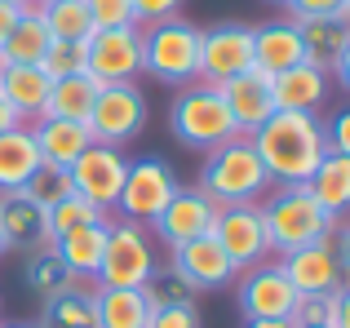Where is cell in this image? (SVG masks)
I'll use <instances>...</instances> for the list:
<instances>
[{"label":"cell","mask_w":350,"mask_h":328,"mask_svg":"<svg viewBox=\"0 0 350 328\" xmlns=\"http://www.w3.org/2000/svg\"><path fill=\"white\" fill-rule=\"evenodd\" d=\"M262 169L271 173L275 187L288 182H306L315 173V164L328 156V138H324V120L310 111H275L266 124H257L248 133Z\"/></svg>","instance_id":"cell-1"},{"label":"cell","mask_w":350,"mask_h":328,"mask_svg":"<svg viewBox=\"0 0 350 328\" xmlns=\"http://www.w3.org/2000/svg\"><path fill=\"white\" fill-rule=\"evenodd\" d=\"M257 208H262V222H266V235H271L275 258H284L293 249H306V244H319V240H333V231H337V217L315 204L306 182L271 187L266 200H257Z\"/></svg>","instance_id":"cell-2"},{"label":"cell","mask_w":350,"mask_h":328,"mask_svg":"<svg viewBox=\"0 0 350 328\" xmlns=\"http://www.w3.org/2000/svg\"><path fill=\"white\" fill-rule=\"evenodd\" d=\"M271 187L275 182H271V173L262 169L253 142L239 133V138L222 142V147H213L204 156V169H200V187L196 191H204L217 208H231V204H257Z\"/></svg>","instance_id":"cell-3"},{"label":"cell","mask_w":350,"mask_h":328,"mask_svg":"<svg viewBox=\"0 0 350 328\" xmlns=\"http://www.w3.org/2000/svg\"><path fill=\"white\" fill-rule=\"evenodd\" d=\"M169 129L182 147L204 151V156L213 147H222V142L239 138V129H235L231 111H226L222 94H217V85H204V80L178 89V98H173V107H169Z\"/></svg>","instance_id":"cell-4"},{"label":"cell","mask_w":350,"mask_h":328,"mask_svg":"<svg viewBox=\"0 0 350 328\" xmlns=\"http://www.w3.org/2000/svg\"><path fill=\"white\" fill-rule=\"evenodd\" d=\"M142 71L160 85H196L200 76V27L187 18H164L142 31Z\"/></svg>","instance_id":"cell-5"},{"label":"cell","mask_w":350,"mask_h":328,"mask_svg":"<svg viewBox=\"0 0 350 328\" xmlns=\"http://www.w3.org/2000/svg\"><path fill=\"white\" fill-rule=\"evenodd\" d=\"M160 271L155 262V244L142 231V222H111L107 226V249H103V266H98L94 284L98 288H146Z\"/></svg>","instance_id":"cell-6"},{"label":"cell","mask_w":350,"mask_h":328,"mask_svg":"<svg viewBox=\"0 0 350 328\" xmlns=\"http://www.w3.org/2000/svg\"><path fill=\"white\" fill-rule=\"evenodd\" d=\"M178 187L182 182H178V173H173L169 160L142 156V160L129 164L124 187H120V200H116L111 213H120L124 222H151V217L178 195Z\"/></svg>","instance_id":"cell-7"},{"label":"cell","mask_w":350,"mask_h":328,"mask_svg":"<svg viewBox=\"0 0 350 328\" xmlns=\"http://www.w3.org/2000/svg\"><path fill=\"white\" fill-rule=\"evenodd\" d=\"M142 71V27H103L85 40V76L94 85H129Z\"/></svg>","instance_id":"cell-8"},{"label":"cell","mask_w":350,"mask_h":328,"mask_svg":"<svg viewBox=\"0 0 350 328\" xmlns=\"http://www.w3.org/2000/svg\"><path fill=\"white\" fill-rule=\"evenodd\" d=\"M217 249L231 258L235 271H248L257 262L271 258V235H266V222H262V208L257 204H231V208H217L213 217V231Z\"/></svg>","instance_id":"cell-9"},{"label":"cell","mask_w":350,"mask_h":328,"mask_svg":"<svg viewBox=\"0 0 350 328\" xmlns=\"http://www.w3.org/2000/svg\"><path fill=\"white\" fill-rule=\"evenodd\" d=\"M142 129H146V98L133 80H129V85H103L98 89V102H94V111H89V133H94V142L120 147V142L137 138Z\"/></svg>","instance_id":"cell-10"},{"label":"cell","mask_w":350,"mask_h":328,"mask_svg":"<svg viewBox=\"0 0 350 328\" xmlns=\"http://www.w3.org/2000/svg\"><path fill=\"white\" fill-rule=\"evenodd\" d=\"M253 67V27L217 23L200 31V76L204 85H226L231 76Z\"/></svg>","instance_id":"cell-11"},{"label":"cell","mask_w":350,"mask_h":328,"mask_svg":"<svg viewBox=\"0 0 350 328\" xmlns=\"http://www.w3.org/2000/svg\"><path fill=\"white\" fill-rule=\"evenodd\" d=\"M297 306V288L288 284L280 258H266L239 279V315L244 320H288Z\"/></svg>","instance_id":"cell-12"},{"label":"cell","mask_w":350,"mask_h":328,"mask_svg":"<svg viewBox=\"0 0 350 328\" xmlns=\"http://www.w3.org/2000/svg\"><path fill=\"white\" fill-rule=\"evenodd\" d=\"M213 217H217V204L196 187H178V195L151 217V235L164 244V249H182V244L200 240V235L213 231Z\"/></svg>","instance_id":"cell-13"},{"label":"cell","mask_w":350,"mask_h":328,"mask_svg":"<svg viewBox=\"0 0 350 328\" xmlns=\"http://www.w3.org/2000/svg\"><path fill=\"white\" fill-rule=\"evenodd\" d=\"M71 191L85 195L89 204H98L103 213H111L116 200H120V187H124V173H129V160L120 147H107V142H94L76 164H71Z\"/></svg>","instance_id":"cell-14"},{"label":"cell","mask_w":350,"mask_h":328,"mask_svg":"<svg viewBox=\"0 0 350 328\" xmlns=\"http://www.w3.org/2000/svg\"><path fill=\"white\" fill-rule=\"evenodd\" d=\"M280 266L297 293H337L346 284V271H342V258H337L333 240H319V244H306V249L284 253Z\"/></svg>","instance_id":"cell-15"},{"label":"cell","mask_w":350,"mask_h":328,"mask_svg":"<svg viewBox=\"0 0 350 328\" xmlns=\"http://www.w3.org/2000/svg\"><path fill=\"white\" fill-rule=\"evenodd\" d=\"M217 94H222L226 111H231L235 129L244 133V138L257 129V124H266L275 115L271 76H266V71H257V67H248V71H239V76H231L226 85H217Z\"/></svg>","instance_id":"cell-16"},{"label":"cell","mask_w":350,"mask_h":328,"mask_svg":"<svg viewBox=\"0 0 350 328\" xmlns=\"http://www.w3.org/2000/svg\"><path fill=\"white\" fill-rule=\"evenodd\" d=\"M169 262H173V275H182L196 293H204V288H226L239 275L231 266V258L217 249L213 235H200V240L182 244V249H169Z\"/></svg>","instance_id":"cell-17"},{"label":"cell","mask_w":350,"mask_h":328,"mask_svg":"<svg viewBox=\"0 0 350 328\" xmlns=\"http://www.w3.org/2000/svg\"><path fill=\"white\" fill-rule=\"evenodd\" d=\"M306 62V44H301V27L293 18H271V23L253 27V67L266 76Z\"/></svg>","instance_id":"cell-18"},{"label":"cell","mask_w":350,"mask_h":328,"mask_svg":"<svg viewBox=\"0 0 350 328\" xmlns=\"http://www.w3.org/2000/svg\"><path fill=\"white\" fill-rule=\"evenodd\" d=\"M31 138L40 147V164H58V169H71L89 147H94V133L80 120H58V115H40L31 124Z\"/></svg>","instance_id":"cell-19"},{"label":"cell","mask_w":350,"mask_h":328,"mask_svg":"<svg viewBox=\"0 0 350 328\" xmlns=\"http://www.w3.org/2000/svg\"><path fill=\"white\" fill-rule=\"evenodd\" d=\"M271 94H275V111H310L324 107L328 98V71H319L315 62H297V67L271 76Z\"/></svg>","instance_id":"cell-20"},{"label":"cell","mask_w":350,"mask_h":328,"mask_svg":"<svg viewBox=\"0 0 350 328\" xmlns=\"http://www.w3.org/2000/svg\"><path fill=\"white\" fill-rule=\"evenodd\" d=\"M107 226H111V217H103V222H89V226H76V231H67V235H58V240H49V249L58 253L62 266H67L76 279H94L98 266H103Z\"/></svg>","instance_id":"cell-21"},{"label":"cell","mask_w":350,"mask_h":328,"mask_svg":"<svg viewBox=\"0 0 350 328\" xmlns=\"http://www.w3.org/2000/svg\"><path fill=\"white\" fill-rule=\"evenodd\" d=\"M49 89H53V80L40 67H0V94H5V102L14 107V115L23 124L44 115Z\"/></svg>","instance_id":"cell-22"},{"label":"cell","mask_w":350,"mask_h":328,"mask_svg":"<svg viewBox=\"0 0 350 328\" xmlns=\"http://www.w3.org/2000/svg\"><path fill=\"white\" fill-rule=\"evenodd\" d=\"M49 44H53V36H49V27H44V18H40V5H27L23 14H18L9 40L0 44V67H40V58H44Z\"/></svg>","instance_id":"cell-23"},{"label":"cell","mask_w":350,"mask_h":328,"mask_svg":"<svg viewBox=\"0 0 350 328\" xmlns=\"http://www.w3.org/2000/svg\"><path fill=\"white\" fill-rule=\"evenodd\" d=\"M36 169H40V147L31 138V124H14L0 133V195L23 191Z\"/></svg>","instance_id":"cell-24"},{"label":"cell","mask_w":350,"mask_h":328,"mask_svg":"<svg viewBox=\"0 0 350 328\" xmlns=\"http://www.w3.org/2000/svg\"><path fill=\"white\" fill-rule=\"evenodd\" d=\"M0 235H5V249L49 244V235H44V208L31 204L23 191H5L0 195Z\"/></svg>","instance_id":"cell-25"},{"label":"cell","mask_w":350,"mask_h":328,"mask_svg":"<svg viewBox=\"0 0 350 328\" xmlns=\"http://www.w3.org/2000/svg\"><path fill=\"white\" fill-rule=\"evenodd\" d=\"M40 328H98V284L76 279L67 293L49 297L40 315Z\"/></svg>","instance_id":"cell-26"},{"label":"cell","mask_w":350,"mask_h":328,"mask_svg":"<svg viewBox=\"0 0 350 328\" xmlns=\"http://www.w3.org/2000/svg\"><path fill=\"white\" fill-rule=\"evenodd\" d=\"M306 191L315 195V204L324 208V213H333V217L350 213V160L337 156V151H328V156L315 164V173L306 178Z\"/></svg>","instance_id":"cell-27"},{"label":"cell","mask_w":350,"mask_h":328,"mask_svg":"<svg viewBox=\"0 0 350 328\" xmlns=\"http://www.w3.org/2000/svg\"><path fill=\"white\" fill-rule=\"evenodd\" d=\"M301 27V44H306V62H315L319 71H333V62L342 58L350 40V18H310Z\"/></svg>","instance_id":"cell-28"},{"label":"cell","mask_w":350,"mask_h":328,"mask_svg":"<svg viewBox=\"0 0 350 328\" xmlns=\"http://www.w3.org/2000/svg\"><path fill=\"white\" fill-rule=\"evenodd\" d=\"M151 302L142 288H98V328H146Z\"/></svg>","instance_id":"cell-29"},{"label":"cell","mask_w":350,"mask_h":328,"mask_svg":"<svg viewBox=\"0 0 350 328\" xmlns=\"http://www.w3.org/2000/svg\"><path fill=\"white\" fill-rule=\"evenodd\" d=\"M98 89L89 76H67V80H53L49 89V102H44V115H58V120H80L89 124V111L98 102Z\"/></svg>","instance_id":"cell-30"},{"label":"cell","mask_w":350,"mask_h":328,"mask_svg":"<svg viewBox=\"0 0 350 328\" xmlns=\"http://www.w3.org/2000/svg\"><path fill=\"white\" fill-rule=\"evenodd\" d=\"M40 18L53 40H89L94 36V18H89L85 0H49V5H40Z\"/></svg>","instance_id":"cell-31"},{"label":"cell","mask_w":350,"mask_h":328,"mask_svg":"<svg viewBox=\"0 0 350 328\" xmlns=\"http://www.w3.org/2000/svg\"><path fill=\"white\" fill-rule=\"evenodd\" d=\"M71 284H76V275L62 266V258L49 249V244L31 253V262H27V288H31V293H40L44 302H49V297L67 293Z\"/></svg>","instance_id":"cell-32"},{"label":"cell","mask_w":350,"mask_h":328,"mask_svg":"<svg viewBox=\"0 0 350 328\" xmlns=\"http://www.w3.org/2000/svg\"><path fill=\"white\" fill-rule=\"evenodd\" d=\"M103 217H107V213H103L98 204H89L85 195H76V191H71V195H62L53 208H44V235H49V240H58V235L76 231V226L103 222Z\"/></svg>","instance_id":"cell-33"},{"label":"cell","mask_w":350,"mask_h":328,"mask_svg":"<svg viewBox=\"0 0 350 328\" xmlns=\"http://www.w3.org/2000/svg\"><path fill=\"white\" fill-rule=\"evenodd\" d=\"M23 195L31 200V204H40V208H53L62 195H71V173L58 169V164H40V169L27 178Z\"/></svg>","instance_id":"cell-34"},{"label":"cell","mask_w":350,"mask_h":328,"mask_svg":"<svg viewBox=\"0 0 350 328\" xmlns=\"http://www.w3.org/2000/svg\"><path fill=\"white\" fill-rule=\"evenodd\" d=\"M40 71L49 80H67V76H85V40H53L40 58Z\"/></svg>","instance_id":"cell-35"},{"label":"cell","mask_w":350,"mask_h":328,"mask_svg":"<svg viewBox=\"0 0 350 328\" xmlns=\"http://www.w3.org/2000/svg\"><path fill=\"white\" fill-rule=\"evenodd\" d=\"M142 293H146L151 306H196V288H191L182 275H173V271H169V275L155 271V279L142 288Z\"/></svg>","instance_id":"cell-36"},{"label":"cell","mask_w":350,"mask_h":328,"mask_svg":"<svg viewBox=\"0 0 350 328\" xmlns=\"http://www.w3.org/2000/svg\"><path fill=\"white\" fill-rule=\"evenodd\" d=\"M288 324H293V328L333 324V293H297V306H293Z\"/></svg>","instance_id":"cell-37"},{"label":"cell","mask_w":350,"mask_h":328,"mask_svg":"<svg viewBox=\"0 0 350 328\" xmlns=\"http://www.w3.org/2000/svg\"><path fill=\"white\" fill-rule=\"evenodd\" d=\"M293 23H310V18H350L346 0H284Z\"/></svg>","instance_id":"cell-38"},{"label":"cell","mask_w":350,"mask_h":328,"mask_svg":"<svg viewBox=\"0 0 350 328\" xmlns=\"http://www.w3.org/2000/svg\"><path fill=\"white\" fill-rule=\"evenodd\" d=\"M85 5H89V18H94V31L133 23V5L129 0H85Z\"/></svg>","instance_id":"cell-39"},{"label":"cell","mask_w":350,"mask_h":328,"mask_svg":"<svg viewBox=\"0 0 350 328\" xmlns=\"http://www.w3.org/2000/svg\"><path fill=\"white\" fill-rule=\"evenodd\" d=\"M146 328H200V311L196 306H151Z\"/></svg>","instance_id":"cell-40"},{"label":"cell","mask_w":350,"mask_h":328,"mask_svg":"<svg viewBox=\"0 0 350 328\" xmlns=\"http://www.w3.org/2000/svg\"><path fill=\"white\" fill-rule=\"evenodd\" d=\"M133 5V23L151 27V23H164V18H178L182 0H129Z\"/></svg>","instance_id":"cell-41"},{"label":"cell","mask_w":350,"mask_h":328,"mask_svg":"<svg viewBox=\"0 0 350 328\" xmlns=\"http://www.w3.org/2000/svg\"><path fill=\"white\" fill-rule=\"evenodd\" d=\"M324 138H328V151H337V156L350 160V107H342V111L324 124Z\"/></svg>","instance_id":"cell-42"},{"label":"cell","mask_w":350,"mask_h":328,"mask_svg":"<svg viewBox=\"0 0 350 328\" xmlns=\"http://www.w3.org/2000/svg\"><path fill=\"white\" fill-rule=\"evenodd\" d=\"M328 328H350V284H342L333 293V324Z\"/></svg>","instance_id":"cell-43"},{"label":"cell","mask_w":350,"mask_h":328,"mask_svg":"<svg viewBox=\"0 0 350 328\" xmlns=\"http://www.w3.org/2000/svg\"><path fill=\"white\" fill-rule=\"evenodd\" d=\"M18 14H23V9H18V5H9V0H0V44L9 40V31H14Z\"/></svg>","instance_id":"cell-44"},{"label":"cell","mask_w":350,"mask_h":328,"mask_svg":"<svg viewBox=\"0 0 350 328\" xmlns=\"http://www.w3.org/2000/svg\"><path fill=\"white\" fill-rule=\"evenodd\" d=\"M337 258H342V271H346V275H350V222L342 226V231H337Z\"/></svg>","instance_id":"cell-45"},{"label":"cell","mask_w":350,"mask_h":328,"mask_svg":"<svg viewBox=\"0 0 350 328\" xmlns=\"http://www.w3.org/2000/svg\"><path fill=\"white\" fill-rule=\"evenodd\" d=\"M333 76H337V85L350 89V40H346V49H342V58L333 62Z\"/></svg>","instance_id":"cell-46"},{"label":"cell","mask_w":350,"mask_h":328,"mask_svg":"<svg viewBox=\"0 0 350 328\" xmlns=\"http://www.w3.org/2000/svg\"><path fill=\"white\" fill-rule=\"evenodd\" d=\"M14 124H23V120L14 115V107H9V102H5V94H0V133H5V129H14Z\"/></svg>","instance_id":"cell-47"},{"label":"cell","mask_w":350,"mask_h":328,"mask_svg":"<svg viewBox=\"0 0 350 328\" xmlns=\"http://www.w3.org/2000/svg\"><path fill=\"white\" fill-rule=\"evenodd\" d=\"M244 328H293L288 320H244Z\"/></svg>","instance_id":"cell-48"},{"label":"cell","mask_w":350,"mask_h":328,"mask_svg":"<svg viewBox=\"0 0 350 328\" xmlns=\"http://www.w3.org/2000/svg\"><path fill=\"white\" fill-rule=\"evenodd\" d=\"M9 5H18V9H27V5H36V0H9Z\"/></svg>","instance_id":"cell-49"},{"label":"cell","mask_w":350,"mask_h":328,"mask_svg":"<svg viewBox=\"0 0 350 328\" xmlns=\"http://www.w3.org/2000/svg\"><path fill=\"white\" fill-rule=\"evenodd\" d=\"M0 253H5V235H0Z\"/></svg>","instance_id":"cell-50"},{"label":"cell","mask_w":350,"mask_h":328,"mask_svg":"<svg viewBox=\"0 0 350 328\" xmlns=\"http://www.w3.org/2000/svg\"><path fill=\"white\" fill-rule=\"evenodd\" d=\"M9 328H27V324H9Z\"/></svg>","instance_id":"cell-51"},{"label":"cell","mask_w":350,"mask_h":328,"mask_svg":"<svg viewBox=\"0 0 350 328\" xmlns=\"http://www.w3.org/2000/svg\"><path fill=\"white\" fill-rule=\"evenodd\" d=\"M36 5H49V0H36Z\"/></svg>","instance_id":"cell-52"},{"label":"cell","mask_w":350,"mask_h":328,"mask_svg":"<svg viewBox=\"0 0 350 328\" xmlns=\"http://www.w3.org/2000/svg\"><path fill=\"white\" fill-rule=\"evenodd\" d=\"M271 5H284V0H271Z\"/></svg>","instance_id":"cell-53"},{"label":"cell","mask_w":350,"mask_h":328,"mask_svg":"<svg viewBox=\"0 0 350 328\" xmlns=\"http://www.w3.org/2000/svg\"><path fill=\"white\" fill-rule=\"evenodd\" d=\"M346 14H350V0H346Z\"/></svg>","instance_id":"cell-54"},{"label":"cell","mask_w":350,"mask_h":328,"mask_svg":"<svg viewBox=\"0 0 350 328\" xmlns=\"http://www.w3.org/2000/svg\"><path fill=\"white\" fill-rule=\"evenodd\" d=\"M315 328H328V324H315Z\"/></svg>","instance_id":"cell-55"},{"label":"cell","mask_w":350,"mask_h":328,"mask_svg":"<svg viewBox=\"0 0 350 328\" xmlns=\"http://www.w3.org/2000/svg\"><path fill=\"white\" fill-rule=\"evenodd\" d=\"M346 284H350V275H346Z\"/></svg>","instance_id":"cell-56"}]
</instances>
